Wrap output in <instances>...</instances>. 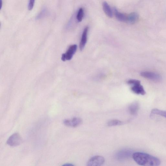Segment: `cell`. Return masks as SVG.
Wrapping results in <instances>:
<instances>
[{
  "label": "cell",
  "instance_id": "obj_10",
  "mask_svg": "<svg viewBox=\"0 0 166 166\" xmlns=\"http://www.w3.org/2000/svg\"><path fill=\"white\" fill-rule=\"evenodd\" d=\"M139 19L138 14L136 12H132L127 16L126 22L129 24H133L136 23Z\"/></svg>",
  "mask_w": 166,
  "mask_h": 166
},
{
  "label": "cell",
  "instance_id": "obj_13",
  "mask_svg": "<svg viewBox=\"0 0 166 166\" xmlns=\"http://www.w3.org/2000/svg\"><path fill=\"white\" fill-rule=\"evenodd\" d=\"M103 10L105 13L110 18L112 17V12L109 6L107 4L106 2H104L103 4Z\"/></svg>",
  "mask_w": 166,
  "mask_h": 166
},
{
  "label": "cell",
  "instance_id": "obj_5",
  "mask_svg": "<svg viewBox=\"0 0 166 166\" xmlns=\"http://www.w3.org/2000/svg\"><path fill=\"white\" fill-rule=\"evenodd\" d=\"M140 75L144 78L156 82H160L162 79V77L160 75L153 72H142L140 73Z\"/></svg>",
  "mask_w": 166,
  "mask_h": 166
},
{
  "label": "cell",
  "instance_id": "obj_3",
  "mask_svg": "<svg viewBox=\"0 0 166 166\" xmlns=\"http://www.w3.org/2000/svg\"><path fill=\"white\" fill-rule=\"evenodd\" d=\"M22 142L21 137L18 133H15L9 137L7 143L9 146L15 147L20 145Z\"/></svg>",
  "mask_w": 166,
  "mask_h": 166
},
{
  "label": "cell",
  "instance_id": "obj_1",
  "mask_svg": "<svg viewBox=\"0 0 166 166\" xmlns=\"http://www.w3.org/2000/svg\"><path fill=\"white\" fill-rule=\"evenodd\" d=\"M132 156L134 161L140 165L156 166L161 164L158 158L146 153L136 152Z\"/></svg>",
  "mask_w": 166,
  "mask_h": 166
},
{
  "label": "cell",
  "instance_id": "obj_6",
  "mask_svg": "<svg viewBox=\"0 0 166 166\" xmlns=\"http://www.w3.org/2000/svg\"><path fill=\"white\" fill-rule=\"evenodd\" d=\"M105 159L103 156H95L91 158L87 163L88 166H99L103 165Z\"/></svg>",
  "mask_w": 166,
  "mask_h": 166
},
{
  "label": "cell",
  "instance_id": "obj_7",
  "mask_svg": "<svg viewBox=\"0 0 166 166\" xmlns=\"http://www.w3.org/2000/svg\"><path fill=\"white\" fill-rule=\"evenodd\" d=\"M82 120L80 118L74 117L72 119H65L63 123L65 125L73 127H77L82 124Z\"/></svg>",
  "mask_w": 166,
  "mask_h": 166
},
{
  "label": "cell",
  "instance_id": "obj_2",
  "mask_svg": "<svg viewBox=\"0 0 166 166\" xmlns=\"http://www.w3.org/2000/svg\"><path fill=\"white\" fill-rule=\"evenodd\" d=\"M127 84L132 85V87L131 89L134 93L137 94L145 95L146 92L143 86L140 84V82L138 80L130 79L127 82Z\"/></svg>",
  "mask_w": 166,
  "mask_h": 166
},
{
  "label": "cell",
  "instance_id": "obj_4",
  "mask_svg": "<svg viewBox=\"0 0 166 166\" xmlns=\"http://www.w3.org/2000/svg\"><path fill=\"white\" fill-rule=\"evenodd\" d=\"M77 48V46L76 44H73L70 46L66 52L62 54V60L63 62H65L67 60H71L76 52Z\"/></svg>",
  "mask_w": 166,
  "mask_h": 166
},
{
  "label": "cell",
  "instance_id": "obj_18",
  "mask_svg": "<svg viewBox=\"0 0 166 166\" xmlns=\"http://www.w3.org/2000/svg\"><path fill=\"white\" fill-rule=\"evenodd\" d=\"M64 166H74L73 164H72L70 163H66L64 165H63Z\"/></svg>",
  "mask_w": 166,
  "mask_h": 166
},
{
  "label": "cell",
  "instance_id": "obj_14",
  "mask_svg": "<svg viewBox=\"0 0 166 166\" xmlns=\"http://www.w3.org/2000/svg\"><path fill=\"white\" fill-rule=\"evenodd\" d=\"M124 124V122L119 120L114 119L108 121L107 125L109 127L115 126L122 125Z\"/></svg>",
  "mask_w": 166,
  "mask_h": 166
},
{
  "label": "cell",
  "instance_id": "obj_8",
  "mask_svg": "<svg viewBox=\"0 0 166 166\" xmlns=\"http://www.w3.org/2000/svg\"><path fill=\"white\" fill-rule=\"evenodd\" d=\"M132 154V152L130 150H123L118 152L116 156L118 160L124 161L130 157Z\"/></svg>",
  "mask_w": 166,
  "mask_h": 166
},
{
  "label": "cell",
  "instance_id": "obj_15",
  "mask_svg": "<svg viewBox=\"0 0 166 166\" xmlns=\"http://www.w3.org/2000/svg\"><path fill=\"white\" fill-rule=\"evenodd\" d=\"M151 113L152 114L159 115L166 118V111L155 109L152 110Z\"/></svg>",
  "mask_w": 166,
  "mask_h": 166
},
{
  "label": "cell",
  "instance_id": "obj_16",
  "mask_svg": "<svg viewBox=\"0 0 166 166\" xmlns=\"http://www.w3.org/2000/svg\"><path fill=\"white\" fill-rule=\"evenodd\" d=\"M84 16V11L82 8L79 9L77 15V19L79 22H81L82 21Z\"/></svg>",
  "mask_w": 166,
  "mask_h": 166
},
{
  "label": "cell",
  "instance_id": "obj_17",
  "mask_svg": "<svg viewBox=\"0 0 166 166\" xmlns=\"http://www.w3.org/2000/svg\"><path fill=\"white\" fill-rule=\"evenodd\" d=\"M35 0H29V4L28 6L29 10L31 11L33 9L34 4Z\"/></svg>",
  "mask_w": 166,
  "mask_h": 166
},
{
  "label": "cell",
  "instance_id": "obj_11",
  "mask_svg": "<svg viewBox=\"0 0 166 166\" xmlns=\"http://www.w3.org/2000/svg\"><path fill=\"white\" fill-rule=\"evenodd\" d=\"M139 108V104L138 102H133L131 104L129 108L130 113L132 115L136 114L138 112Z\"/></svg>",
  "mask_w": 166,
  "mask_h": 166
},
{
  "label": "cell",
  "instance_id": "obj_9",
  "mask_svg": "<svg viewBox=\"0 0 166 166\" xmlns=\"http://www.w3.org/2000/svg\"><path fill=\"white\" fill-rule=\"evenodd\" d=\"M88 29V27H87L85 28L83 31L79 46V49L81 51L84 49L87 43Z\"/></svg>",
  "mask_w": 166,
  "mask_h": 166
},
{
  "label": "cell",
  "instance_id": "obj_12",
  "mask_svg": "<svg viewBox=\"0 0 166 166\" xmlns=\"http://www.w3.org/2000/svg\"><path fill=\"white\" fill-rule=\"evenodd\" d=\"M114 14L117 20L121 21H126L127 16L118 11L116 8L114 9Z\"/></svg>",
  "mask_w": 166,
  "mask_h": 166
}]
</instances>
